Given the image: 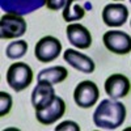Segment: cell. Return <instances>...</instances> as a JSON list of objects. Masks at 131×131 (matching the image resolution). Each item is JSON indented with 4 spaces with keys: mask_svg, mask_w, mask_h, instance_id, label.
Wrapping results in <instances>:
<instances>
[{
    "mask_svg": "<svg viewBox=\"0 0 131 131\" xmlns=\"http://www.w3.org/2000/svg\"><path fill=\"white\" fill-rule=\"evenodd\" d=\"M126 119V107L122 102L113 98L102 100L93 113V123L105 130H115Z\"/></svg>",
    "mask_w": 131,
    "mask_h": 131,
    "instance_id": "cell-1",
    "label": "cell"
},
{
    "mask_svg": "<svg viewBox=\"0 0 131 131\" xmlns=\"http://www.w3.org/2000/svg\"><path fill=\"white\" fill-rule=\"evenodd\" d=\"M33 78H34L33 70L29 64L24 62L10 64L7 71V83L15 92H21L26 89L31 84Z\"/></svg>",
    "mask_w": 131,
    "mask_h": 131,
    "instance_id": "cell-2",
    "label": "cell"
},
{
    "mask_svg": "<svg viewBox=\"0 0 131 131\" xmlns=\"http://www.w3.org/2000/svg\"><path fill=\"white\" fill-rule=\"evenodd\" d=\"M26 21L23 16L5 13L0 18V37L2 39H13L23 37L26 31Z\"/></svg>",
    "mask_w": 131,
    "mask_h": 131,
    "instance_id": "cell-3",
    "label": "cell"
},
{
    "mask_svg": "<svg viewBox=\"0 0 131 131\" xmlns=\"http://www.w3.org/2000/svg\"><path fill=\"white\" fill-rule=\"evenodd\" d=\"M98 97H100L98 86L91 80H84L79 83L73 91V100L76 105L83 109H89L96 105Z\"/></svg>",
    "mask_w": 131,
    "mask_h": 131,
    "instance_id": "cell-4",
    "label": "cell"
},
{
    "mask_svg": "<svg viewBox=\"0 0 131 131\" xmlns=\"http://www.w3.org/2000/svg\"><path fill=\"white\" fill-rule=\"evenodd\" d=\"M62 51V43L58 38L52 36H46L41 38L34 49V55L41 63H50L55 60Z\"/></svg>",
    "mask_w": 131,
    "mask_h": 131,
    "instance_id": "cell-5",
    "label": "cell"
},
{
    "mask_svg": "<svg viewBox=\"0 0 131 131\" xmlns=\"http://www.w3.org/2000/svg\"><path fill=\"white\" fill-rule=\"evenodd\" d=\"M102 42L109 51L118 54V55H125V54L131 52V37L125 31L109 30L104 34Z\"/></svg>",
    "mask_w": 131,
    "mask_h": 131,
    "instance_id": "cell-6",
    "label": "cell"
},
{
    "mask_svg": "<svg viewBox=\"0 0 131 131\" xmlns=\"http://www.w3.org/2000/svg\"><path fill=\"white\" fill-rule=\"evenodd\" d=\"M55 89L51 83L39 80L31 92V105L36 110H43L55 100Z\"/></svg>",
    "mask_w": 131,
    "mask_h": 131,
    "instance_id": "cell-7",
    "label": "cell"
},
{
    "mask_svg": "<svg viewBox=\"0 0 131 131\" xmlns=\"http://www.w3.org/2000/svg\"><path fill=\"white\" fill-rule=\"evenodd\" d=\"M46 5V0H0V7L7 13L24 16Z\"/></svg>",
    "mask_w": 131,
    "mask_h": 131,
    "instance_id": "cell-8",
    "label": "cell"
},
{
    "mask_svg": "<svg viewBox=\"0 0 131 131\" xmlns=\"http://www.w3.org/2000/svg\"><path fill=\"white\" fill-rule=\"evenodd\" d=\"M130 91L131 83L127 76L122 73H113L105 81V92L113 100H119V98L126 97Z\"/></svg>",
    "mask_w": 131,
    "mask_h": 131,
    "instance_id": "cell-9",
    "label": "cell"
},
{
    "mask_svg": "<svg viewBox=\"0 0 131 131\" xmlns=\"http://www.w3.org/2000/svg\"><path fill=\"white\" fill-rule=\"evenodd\" d=\"M66 113V102L62 97L57 96L47 107H45L43 110H36V118L41 125H52L55 123L58 119H60Z\"/></svg>",
    "mask_w": 131,
    "mask_h": 131,
    "instance_id": "cell-10",
    "label": "cell"
},
{
    "mask_svg": "<svg viewBox=\"0 0 131 131\" xmlns=\"http://www.w3.org/2000/svg\"><path fill=\"white\" fill-rule=\"evenodd\" d=\"M128 18V9L122 3H112L102 9V21L110 28L122 26Z\"/></svg>",
    "mask_w": 131,
    "mask_h": 131,
    "instance_id": "cell-11",
    "label": "cell"
},
{
    "mask_svg": "<svg viewBox=\"0 0 131 131\" xmlns=\"http://www.w3.org/2000/svg\"><path fill=\"white\" fill-rule=\"evenodd\" d=\"M67 31V38L68 42L71 43L72 46L78 47L80 50H85L91 47L92 45V36H91V31L86 29L84 25L81 24H70L66 29Z\"/></svg>",
    "mask_w": 131,
    "mask_h": 131,
    "instance_id": "cell-12",
    "label": "cell"
},
{
    "mask_svg": "<svg viewBox=\"0 0 131 131\" xmlns=\"http://www.w3.org/2000/svg\"><path fill=\"white\" fill-rule=\"evenodd\" d=\"M63 58L71 67H73L75 70H78L83 73H93V71L96 68V64L92 58H89L88 55L76 51L73 49L66 50L63 54Z\"/></svg>",
    "mask_w": 131,
    "mask_h": 131,
    "instance_id": "cell-13",
    "label": "cell"
},
{
    "mask_svg": "<svg viewBox=\"0 0 131 131\" xmlns=\"http://www.w3.org/2000/svg\"><path fill=\"white\" fill-rule=\"evenodd\" d=\"M67 76H68V71L66 67H63V66H54V67H49V68L39 71L37 79H38V81L45 80L54 85V84H59V83L64 81L67 79Z\"/></svg>",
    "mask_w": 131,
    "mask_h": 131,
    "instance_id": "cell-14",
    "label": "cell"
},
{
    "mask_svg": "<svg viewBox=\"0 0 131 131\" xmlns=\"http://www.w3.org/2000/svg\"><path fill=\"white\" fill-rule=\"evenodd\" d=\"M81 2L83 0H67L62 13L64 21H79L85 16V8L81 5Z\"/></svg>",
    "mask_w": 131,
    "mask_h": 131,
    "instance_id": "cell-15",
    "label": "cell"
},
{
    "mask_svg": "<svg viewBox=\"0 0 131 131\" xmlns=\"http://www.w3.org/2000/svg\"><path fill=\"white\" fill-rule=\"evenodd\" d=\"M28 51V43L26 41H15V42H10L9 45L5 49V54L9 59H20L23 58Z\"/></svg>",
    "mask_w": 131,
    "mask_h": 131,
    "instance_id": "cell-16",
    "label": "cell"
},
{
    "mask_svg": "<svg viewBox=\"0 0 131 131\" xmlns=\"http://www.w3.org/2000/svg\"><path fill=\"white\" fill-rule=\"evenodd\" d=\"M13 105L12 96L7 92H0V117L7 115Z\"/></svg>",
    "mask_w": 131,
    "mask_h": 131,
    "instance_id": "cell-17",
    "label": "cell"
},
{
    "mask_svg": "<svg viewBox=\"0 0 131 131\" xmlns=\"http://www.w3.org/2000/svg\"><path fill=\"white\" fill-rule=\"evenodd\" d=\"M63 130L80 131V126L76 123V122H72V121H64V122H62L60 125H58V126L55 127V131H63Z\"/></svg>",
    "mask_w": 131,
    "mask_h": 131,
    "instance_id": "cell-18",
    "label": "cell"
},
{
    "mask_svg": "<svg viewBox=\"0 0 131 131\" xmlns=\"http://www.w3.org/2000/svg\"><path fill=\"white\" fill-rule=\"evenodd\" d=\"M67 0H46V7L50 10H60L64 8Z\"/></svg>",
    "mask_w": 131,
    "mask_h": 131,
    "instance_id": "cell-19",
    "label": "cell"
},
{
    "mask_svg": "<svg viewBox=\"0 0 131 131\" xmlns=\"http://www.w3.org/2000/svg\"><path fill=\"white\" fill-rule=\"evenodd\" d=\"M115 2H121V0H115Z\"/></svg>",
    "mask_w": 131,
    "mask_h": 131,
    "instance_id": "cell-20",
    "label": "cell"
},
{
    "mask_svg": "<svg viewBox=\"0 0 131 131\" xmlns=\"http://www.w3.org/2000/svg\"><path fill=\"white\" fill-rule=\"evenodd\" d=\"M130 26H131V21H130Z\"/></svg>",
    "mask_w": 131,
    "mask_h": 131,
    "instance_id": "cell-21",
    "label": "cell"
},
{
    "mask_svg": "<svg viewBox=\"0 0 131 131\" xmlns=\"http://www.w3.org/2000/svg\"><path fill=\"white\" fill-rule=\"evenodd\" d=\"M130 3H131V0H130Z\"/></svg>",
    "mask_w": 131,
    "mask_h": 131,
    "instance_id": "cell-22",
    "label": "cell"
}]
</instances>
